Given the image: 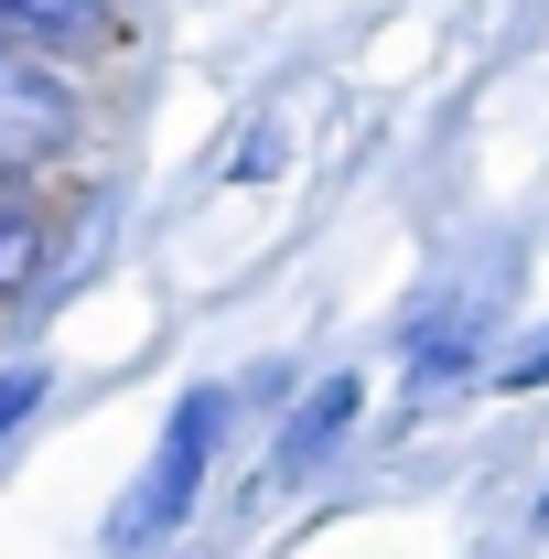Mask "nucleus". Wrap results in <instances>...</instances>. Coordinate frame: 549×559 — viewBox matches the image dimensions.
Masks as SVG:
<instances>
[{
	"mask_svg": "<svg viewBox=\"0 0 549 559\" xmlns=\"http://www.w3.org/2000/svg\"><path fill=\"white\" fill-rule=\"evenodd\" d=\"M215 441H226V388H184V399H173V419H162L151 474H140V485L119 495V516H108V538H119V549H151V538H173V527L195 516Z\"/></svg>",
	"mask_w": 549,
	"mask_h": 559,
	"instance_id": "f257e3e1",
	"label": "nucleus"
},
{
	"mask_svg": "<svg viewBox=\"0 0 549 559\" xmlns=\"http://www.w3.org/2000/svg\"><path fill=\"white\" fill-rule=\"evenodd\" d=\"M66 140H75L66 75L44 66V55H0V162H11V173H33V162H55Z\"/></svg>",
	"mask_w": 549,
	"mask_h": 559,
	"instance_id": "f03ea898",
	"label": "nucleus"
},
{
	"mask_svg": "<svg viewBox=\"0 0 549 559\" xmlns=\"http://www.w3.org/2000/svg\"><path fill=\"white\" fill-rule=\"evenodd\" d=\"M108 0H0V55H44V44H108Z\"/></svg>",
	"mask_w": 549,
	"mask_h": 559,
	"instance_id": "7ed1b4c3",
	"label": "nucleus"
},
{
	"mask_svg": "<svg viewBox=\"0 0 549 559\" xmlns=\"http://www.w3.org/2000/svg\"><path fill=\"white\" fill-rule=\"evenodd\" d=\"M344 430H355V377H324V388L291 409V430H280V474H313Z\"/></svg>",
	"mask_w": 549,
	"mask_h": 559,
	"instance_id": "20e7f679",
	"label": "nucleus"
},
{
	"mask_svg": "<svg viewBox=\"0 0 549 559\" xmlns=\"http://www.w3.org/2000/svg\"><path fill=\"white\" fill-rule=\"evenodd\" d=\"M33 248H44V226H33L22 205H0V290H22V280H33Z\"/></svg>",
	"mask_w": 549,
	"mask_h": 559,
	"instance_id": "39448f33",
	"label": "nucleus"
},
{
	"mask_svg": "<svg viewBox=\"0 0 549 559\" xmlns=\"http://www.w3.org/2000/svg\"><path fill=\"white\" fill-rule=\"evenodd\" d=\"M410 366H420V388H453V377H464V334H453V323H431Z\"/></svg>",
	"mask_w": 549,
	"mask_h": 559,
	"instance_id": "423d86ee",
	"label": "nucleus"
},
{
	"mask_svg": "<svg viewBox=\"0 0 549 559\" xmlns=\"http://www.w3.org/2000/svg\"><path fill=\"white\" fill-rule=\"evenodd\" d=\"M33 399H44V366H11V377H0V430H22Z\"/></svg>",
	"mask_w": 549,
	"mask_h": 559,
	"instance_id": "0eeeda50",
	"label": "nucleus"
},
{
	"mask_svg": "<svg viewBox=\"0 0 549 559\" xmlns=\"http://www.w3.org/2000/svg\"><path fill=\"white\" fill-rule=\"evenodd\" d=\"M506 388H549V334H539L528 355H517V366H506Z\"/></svg>",
	"mask_w": 549,
	"mask_h": 559,
	"instance_id": "6e6552de",
	"label": "nucleus"
}]
</instances>
